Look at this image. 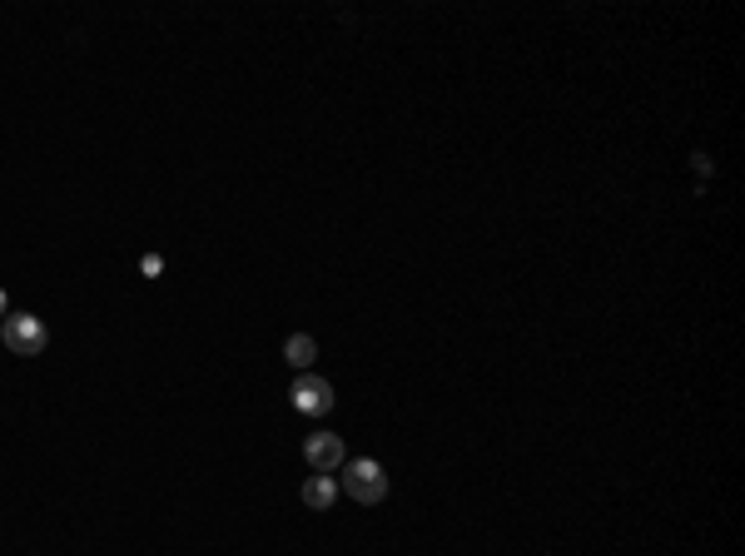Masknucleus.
<instances>
[{"label":"nucleus","mask_w":745,"mask_h":556,"mask_svg":"<svg viewBox=\"0 0 745 556\" xmlns=\"http://www.w3.org/2000/svg\"><path fill=\"white\" fill-rule=\"evenodd\" d=\"M343 492L358 502V507H378L383 497H388V472H383V462H373V457H348L343 467Z\"/></svg>","instance_id":"1"},{"label":"nucleus","mask_w":745,"mask_h":556,"mask_svg":"<svg viewBox=\"0 0 745 556\" xmlns=\"http://www.w3.org/2000/svg\"><path fill=\"white\" fill-rule=\"evenodd\" d=\"M289 403L308 417H328L338 398H333V383H328V378H318V373H298L294 383H289Z\"/></svg>","instance_id":"3"},{"label":"nucleus","mask_w":745,"mask_h":556,"mask_svg":"<svg viewBox=\"0 0 745 556\" xmlns=\"http://www.w3.org/2000/svg\"><path fill=\"white\" fill-rule=\"evenodd\" d=\"M333 497H338V482H333L328 472H313V477L303 482V507H308V512H328Z\"/></svg>","instance_id":"5"},{"label":"nucleus","mask_w":745,"mask_h":556,"mask_svg":"<svg viewBox=\"0 0 745 556\" xmlns=\"http://www.w3.org/2000/svg\"><path fill=\"white\" fill-rule=\"evenodd\" d=\"M303 462H308L313 472H338V467L348 462L343 437H338V432H313V437H303Z\"/></svg>","instance_id":"4"},{"label":"nucleus","mask_w":745,"mask_h":556,"mask_svg":"<svg viewBox=\"0 0 745 556\" xmlns=\"http://www.w3.org/2000/svg\"><path fill=\"white\" fill-rule=\"evenodd\" d=\"M284 358L294 363L298 373H308V368H313V358H318V343H313L308 333H289V343H284Z\"/></svg>","instance_id":"6"},{"label":"nucleus","mask_w":745,"mask_h":556,"mask_svg":"<svg viewBox=\"0 0 745 556\" xmlns=\"http://www.w3.org/2000/svg\"><path fill=\"white\" fill-rule=\"evenodd\" d=\"M0 338H5V348H10L15 358H40L45 343H50V328H45L35 313H5Z\"/></svg>","instance_id":"2"},{"label":"nucleus","mask_w":745,"mask_h":556,"mask_svg":"<svg viewBox=\"0 0 745 556\" xmlns=\"http://www.w3.org/2000/svg\"><path fill=\"white\" fill-rule=\"evenodd\" d=\"M5 313H10V298H5V288H0V323H5Z\"/></svg>","instance_id":"8"},{"label":"nucleus","mask_w":745,"mask_h":556,"mask_svg":"<svg viewBox=\"0 0 745 556\" xmlns=\"http://www.w3.org/2000/svg\"><path fill=\"white\" fill-rule=\"evenodd\" d=\"M140 274L159 278V274H164V259H159V254H145V259H140Z\"/></svg>","instance_id":"7"}]
</instances>
